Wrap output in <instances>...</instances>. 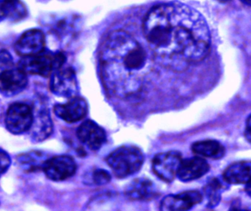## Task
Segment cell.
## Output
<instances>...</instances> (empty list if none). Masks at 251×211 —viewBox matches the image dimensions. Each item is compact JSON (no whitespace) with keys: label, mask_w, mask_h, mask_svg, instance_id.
Here are the masks:
<instances>
[{"label":"cell","mask_w":251,"mask_h":211,"mask_svg":"<svg viewBox=\"0 0 251 211\" xmlns=\"http://www.w3.org/2000/svg\"><path fill=\"white\" fill-rule=\"evenodd\" d=\"M76 135L82 144L93 150L101 148L107 139L104 129L91 120L82 122L78 128Z\"/></svg>","instance_id":"obj_12"},{"label":"cell","mask_w":251,"mask_h":211,"mask_svg":"<svg viewBox=\"0 0 251 211\" xmlns=\"http://www.w3.org/2000/svg\"><path fill=\"white\" fill-rule=\"evenodd\" d=\"M226 183L215 178L211 180L203 188V195L206 200L207 206L215 207L221 200V192Z\"/></svg>","instance_id":"obj_21"},{"label":"cell","mask_w":251,"mask_h":211,"mask_svg":"<svg viewBox=\"0 0 251 211\" xmlns=\"http://www.w3.org/2000/svg\"><path fill=\"white\" fill-rule=\"evenodd\" d=\"M181 161V155L178 152L159 153L153 158L152 169L158 178L165 182H171L177 176Z\"/></svg>","instance_id":"obj_7"},{"label":"cell","mask_w":251,"mask_h":211,"mask_svg":"<svg viewBox=\"0 0 251 211\" xmlns=\"http://www.w3.org/2000/svg\"><path fill=\"white\" fill-rule=\"evenodd\" d=\"M50 88L55 95L63 98H72L78 91L77 79L72 68H60L53 72Z\"/></svg>","instance_id":"obj_6"},{"label":"cell","mask_w":251,"mask_h":211,"mask_svg":"<svg viewBox=\"0 0 251 211\" xmlns=\"http://www.w3.org/2000/svg\"><path fill=\"white\" fill-rule=\"evenodd\" d=\"M246 191L249 194V196L251 197V180L246 184Z\"/></svg>","instance_id":"obj_26"},{"label":"cell","mask_w":251,"mask_h":211,"mask_svg":"<svg viewBox=\"0 0 251 211\" xmlns=\"http://www.w3.org/2000/svg\"><path fill=\"white\" fill-rule=\"evenodd\" d=\"M228 184H246L251 180V162L244 161L230 165L223 175Z\"/></svg>","instance_id":"obj_17"},{"label":"cell","mask_w":251,"mask_h":211,"mask_svg":"<svg viewBox=\"0 0 251 211\" xmlns=\"http://www.w3.org/2000/svg\"><path fill=\"white\" fill-rule=\"evenodd\" d=\"M148 59L146 50L129 33H110L100 52V71L107 91L121 98L138 94L146 78Z\"/></svg>","instance_id":"obj_2"},{"label":"cell","mask_w":251,"mask_h":211,"mask_svg":"<svg viewBox=\"0 0 251 211\" xmlns=\"http://www.w3.org/2000/svg\"><path fill=\"white\" fill-rule=\"evenodd\" d=\"M203 200V194L198 191H187L168 195L162 200L160 209L165 211H188Z\"/></svg>","instance_id":"obj_10"},{"label":"cell","mask_w":251,"mask_h":211,"mask_svg":"<svg viewBox=\"0 0 251 211\" xmlns=\"http://www.w3.org/2000/svg\"><path fill=\"white\" fill-rule=\"evenodd\" d=\"M47 156L39 151H32L21 155L18 158L19 166L28 172H37L44 169Z\"/></svg>","instance_id":"obj_20"},{"label":"cell","mask_w":251,"mask_h":211,"mask_svg":"<svg viewBox=\"0 0 251 211\" xmlns=\"http://www.w3.org/2000/svg\"><path fill=\"white\" fill-rule=\"evenodd\" d=\"M33 116V111L27 104L22 103L12 104L6 114V127L13 134H22L30 129Z\"/></svg>","instance_id":"obj_5"},{"label":"cell","mask_w":251,"mask_h":211,"mask_svg":"<svg viewBox=\"0 0 251 211\" xmlns=\"http://www.w3.org/2000/svg\"><path fill=\"white\" fill-rule=\"evenodd\" d=\"M242 2L244 3L245 4L251 6V0H241Z\"/></svg>","instance_id":"obj_27"},{"label":"cell","mask_w":251,"mask_h":211,"mask_svg":"<svg viewBox=\"0 0 251 211\" xmlns=\"http://www.w3.org/2000/svg\"><path fill=\"white\" fill-rule=\"evenodd\" d=\"M76 169V163L72 157L57 156L47 159L43 170L49 179L62 181L73 176Z\"/></svg>","instance_id":"obj_8"},{"label":"cell","mask_w":251,"mask_h":211,"mask_svg":"<svg viewBox=\"0 0 251 211\" xmlns=\"http://www.w3.org/2000/svg\"><path fill=\"white\" fill-rule=\"evenodd\" d=\"M145 38L153 51L183 63L206 58L211 35L204 18L182 3H164L152 7L143 21Z\"/></svg>","instance_id":"obj_1"},{"label":"cell","mask_w":251,"mask_h":211,"mask_svg":"<svg viewBox=\"0 0 251 211\" xmlns=\"http://www.w3.org/2000/svg\"><path fill=\"white\" fill-rule=\"evenodd\" d=\"M45 36L39 29H30L25 32L20 37L16 45L15 50L22 57L35 55L44 51Z\"/></svg>","instance_id":"obj_9"},{"label":"cell","mask_w":251,"mask_h":211,"mask_svg":"<svg viewBox=\"0 0 251 211\" xmlns=\"http://www.w3.org/2000/svg\"><path fill=\"white\" fill-rule=\"evenodd\" d=\"M26 15V9L20 0H2L0 1V19L19 21Z\"/></svg>","instance_id":"obj_19"},{"label":"cell","mask_w":251,"mask_h":211,"mask_svg":"<svg viewBox=\"0 0 251 211\" xmlns=\"http://www.w3.org/2000/svg\"><path fill=\"white\" fill-rule=\"evenodd\" d=\"M125 194L128 198L136 201L151 200L156 195V187L150 180L138 178L128 184Z\"/></svg>","instance_id":"obj_15"},{"label":"cell","mask_w":251,"mask_h":211,"mask_svg":"<svg viewBox=\"0 0 251 211\" xmlns=\"http://www.w3.org/2000/svg\"><path fill=\"white\" fill-rule=\"evenodd\" d=\"M26 73L20 69H7L0 73V93L3 95H16L22 92L26 85Z\"/></svg>","instance_id":"obj_13"},{"label":"cell","mask_w":251,"mask_h":211,"mask_svg":"<svg viewBox=\"0 0 251 211\" xmlns=\"http://www.w3.org/2000/svg\"><path fill=\"white\" fill-rule=\"evenodd\" d=\"M12 64V58L8 53L4 51L0 54V66L4 68L9 67Z\"/></svg>","instance_id":"obj_24"},{"label":"cell","mask_w":251,"mask_h":211,"mask_svg":"<svg viewBox=\"0 0 251 211\" xmlns=\"http://www.w3.org/2000/svg\"><path fill=\"white\" fill-rule=\"evenodd\" d=\"M10 164V156L5 151L0 149V176L7 170Z\"/></svg>","instance_id":"obj_23"},{"label":"cell","mask_w":251,"mask_h":211,"mask_svg":"<svg viewBox=\"0 0 251 211\" xmlns=\"http://www.w3.org/2000/svg\"><path fill=\"white\" fill-rule=\"evenodd\" d=\"M220 2L225 3L227 2V1H230V0H218Z\"/></svg>","instance_id":"obj_28"},{"label":"cell","mask_w":251,"mask_h":211,"mask_svg":"<svg viewBox=\"0 0 251 211\" xmlns=\"http://www.w3.org/2000/svg\"><path fill=\"white\" fill-rule=\"evenodd\" d=\"M111 176L104 169H97L93 174V181L97 185H104L110 182Z\"/></svg>","instance_id":"obj_22"},{"label":"cell","mask_w":251,"mask_h":211,"mask_svg":"<svg viewBox=\"0 0 251 211\" xmlns=\"http://www.w3.org/2000/svg\"><path fill=\"white\" fill-rule=\"evenodd\" d=\"M245 135L248 141L251 143V115L248 118L246 122V131H245Z\"/></svg>","instance_id":"obj_25"},{"label":"cell","mask_w":251,"mask_h":211,"mask_svg":"<svg viewBox=\"0 0 251 211\" xmlns=\"http://www.w3.org/2000/svg\"><path fill=\"white\" fill-rule=\"evenodd\" d=\"M144 157L140 149L134 146H123L112 152L107 162L113 173L119 178H125L138 172Z\"/></svg>","instance_id":"obj_3"},{"label":"cell","mask_w":251,"mask_h":211,"mask_svg":"<svg viewBox=\"0 0 251 211\" xmlns=\"http://www.w3.org/2000/svg\"><path fill=\"white\" fill-rule=\"evenodd\" d=\"M88 104L83 98L74 96L66 103L57 104L54 112L60 119L72 123L83 119L88 113Z\"/></svg>","instance_id":"obj_11"},{"label":"cell","mask_w":251,"mask_h":211,"mask_svg":"<svg viewBox=\"0 0 251 211\" xmlns=\"http://www.w3.org/2000/svg\"><path fill=\"white\" fill-rule=\"evenodd\" d=\"M209 164L201 156L187 158L181 161L177 177L180 181L189 182L201 178L209 172Z\"/></svg>","instance_id":"obj_14"},{"label":"cell","mask_w":251,"mask_h":211,"mask_svg":"<svg viewBox=\"0 0 251 211\" xmlns=\"http://www.w3.org/2000/svg\"><path fill=\"white\" fill-rule=\"evenodd\" d=\"M32 137L37 141H43L50 137L52 131V121L47 108L41 107L34 113Z\"/></svg>","instance_id":"obj_16"},{"label":"cell","mask_w":251,"mask_h":211,"mask_svg":"<svg viewBox=\"0 0 251 211\" xmlns=\"http://www.w3.org/2000/svg\"><path fill=\"white\" fill-rule=\"evenodd\" d=\"M65 61L66 57L63 53H52L44 50L35 55L23 57L19 61L18 68L26 74L47 77L63 67Z\"/></svg>","instance_id":"obj_4"},{"label":"cell","mask_w":251,"mask_h":211,"mask_svg":"<svg viewBox=\"0 0 251 211\" xmlns=\"http://www.w3.org/2000/svg\"><path fill=\"white\" fill-rule=\"evenodd\" d=\"M195 154L202 158L220 159L225 155V147L216 140H203L195 142L192 146Z\"/></svg>","instance_id":"obj_18"}]
</instances>
